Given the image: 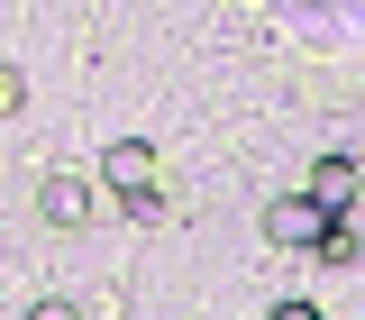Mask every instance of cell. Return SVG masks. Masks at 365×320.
<instances>
[{"label":"cell","mask_w":365,"mask_h":320,"mask_svg":"<svg viewBox=\"0 0 365 320\" xmlns=\"http://www.w3.org/2000/svg\"><path fill=\"white\" fill-rule=\"evenodd\" d=\"M28 320H73V302H37V311H28Z\"/></svg>","instance_id":"52a82bcc"},{"label":"cell","mask_w":365,"mask_h":320,"mask_svg":"<svg viewBox=\"0 0 365 320\" xmlns=\"http://www.w3.org/2000/svg\"><path fill=\"white\" fill-rule=\"evenodd\" d=\"M311 256H329V266H356V220L338 211V220L319 229V247H311Z\"/></svg>","instance_id":"5b68a950"},{"label":"cell","mask_w":365,"mask_h":320,"mask_svg":"<svg viewBox=\"0 0 365 320\" xmlns=\"http://www.w3.org/2000/svg\"><path fill=\"white\" fill-rule=\"evenodd\" d=\"M274 320H329L319 302H274Z\"/></svg>","instance_id":"8992f818"},{"label":"cell","mask_w":365,"mask_h":320,"mask_svg":"<svg viewBox=\"0 0 365 320\" xmlns=\"http://www.w3.org/2000/svg\"><path fill=\"white\" fill-rule=\"evenodd\" d=\"M101 174H110V192H128L137 211H155V146H146V137H119V146L101 156Z\"/></svg>","instance_id":"6da1fadb"},{"label":"cell","mask_w":365,"mask_h":320,"mask_svg":"<svg viewBox=\"0 0 365 320\" xmlns=\"http://www.w3.org/2000/svg\"><path fill=\"white\" fill-rule=\"evenodd\" d=\"M302 201H319V211L338 220V211L356 201V156H347V146H338V156H319V165H311V192H302Z\"/></svg>","instance_id":"7a4b0ae2"},{"label":"cell","mask_w":365,"mask_h":320,"mask_svg":"<svg viewBox=\"0 0 365 320\" xmlns=\"http://www.w3.org/2000/svg\"><path fill=\"white\" fill-rule=\"evenodd\" d=\"M265 229H274V247H319V229H329V211L292 192V201H274V211H265Z\"/></svg>","instance_id":"3957f363"},{"label":"cell","mask_w":365,"mask_h":320,"mask_svg":"<svg viewBox=\"0 0 365 320\" xmlns=\"http://www.w3.org/2000/svg\"><path fill=\"white\" fill-rule=\"evenodd\" d=\"M83 211H91V183L83 174H55V183H46V220H55V229H73Z\"/></svg>","instance_id":"277c9868"}]
</instances>
